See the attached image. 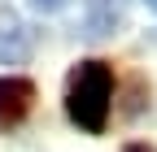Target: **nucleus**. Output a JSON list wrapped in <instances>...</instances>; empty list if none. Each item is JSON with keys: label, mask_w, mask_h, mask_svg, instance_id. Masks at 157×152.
Wrapping results in <instances>:
<instances>
[{"label": "nucleus", "mask_w": 157, "mask_h": 152, "mask_svg": "<svg viewBox=\"0 0 157 152\" xmlns=\"http://www.w3.org/2000/svg\"><path fill=\"white\" fill-rule=\"evenodd\" d=\"M144 5H148V13H157V0H144Z\"/></svg>", "instance_id": "0eeeda50"}, {"label": "nucleus", "mask_w": 157, "mask_h": 152, "mask_svg": "<svg viewBox=\"0 0 157 152\" xmlns=\"http://www.w3.org/2000/svg\"><path fill=\"white\" fill-rule=\"evenodd\" d=\"M109 104H113V70L105 61H78L70 70V87H66V113L83 135H105L109 122Z\"/></svg>", "instance_id": "f257e3e1"}, {"label": "nucleus", "mask_w": 157, "mask_h": 152, "mask_svg": "<svg viewBox=\"0 0 157 152\" xmlns=\"http://www.w3.org/2000/svg\"><path fill=\"white\" fill-rule=\"evenodd\" d=\"M122 152H153V143H127Z\"/></svg>", "instance_id": "423d86ee"}, {"label": "nucleus", "mask_w": 157, "mask_h": 152, "mask_svg": "<svg viewBox=\"0 0 157 152\" xmlns=\"http://www.w3.org/2000/svg\"><path fill=\"white\" fill-rule=\"evenodd\" d=\"M66 5H70V0H31V9H35V13H61Z\"/></svg>", "instance_id": "39448f33"}, {"label": "nucleus", "mask_w": 157, "mask_h": 152, "mask_svg": "<svg viewBox=\"0 0 157 152\" xmlns=\"http://www.w3.org/2000/svg\"><path fill=\"white\" fill-rule=\"evenodd\" d=\"M35 52V35L17 13H0V65H26Z\"/></svg>", "instance_id": "f03ea898"}, {"label": "nucleus", "mask_w": 157, "mask_h": 152, "mask_svg": "<svg viewBox=\"0 0 157 152\" xmlns=\"http://www.w3.org/2000/svg\"><path fill=\"white\" fill-rule=\"evenodd\" d=\"M35 104V83L22 74H5L0 78V126H17Z\"/></svg>", "instance_id": "7ed1b4c3"}, {"label": "nucleus", "mask_w": 157, "mask_h": 152, "mask_svg": "<svg viewBox=\"0 0 157 152\" xmlns=\"http://www.w3.org/2000/svg\"><path fill=\"white\" fill-rule=\"evenodd\" d=\"M122 26V13H118L113 0H83V39H109Z\"/></svg>", "instance_id": "20e7f679"}]
</instances>
